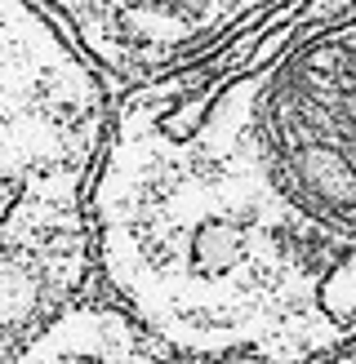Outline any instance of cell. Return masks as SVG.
Listing matches in <instances>:
<instances>
[{
	"instance_id": "1",
	"label": "cell",
	"mask_w": 356,
	"mask_h": 364,
	"mask_svg": "<svg viewBox=\"0 0 356 364\" xmlns=\"http://www.w3.org/2000/svg\"><path fill=\"white\" fill-rule=\"evenodd\" d=\"M94 284L196 360L320 364L356 342V0H285L112 94Z\"/></svg>"
},
{
	"instance_id": "2",
	"label": "cell",
	"mask_w": 356,
	"mask_h": 364,
	"mask_svg": "<svg viewBox=\"0 0 356 364\" xmlns=\"http://www.w3.org/2000/svg\"><path fill=\"white\" fill-rule=\"evenodd\" d=\"M112 85L36 0H0V355L94 289Z\"/></svg>"
},
{
	"instance_id": "3",
	"label": "cell",
	"mask_w": 356,
	"mask_h": 364,
	"mask_svg": "<svg viewBox=\"0 0 356 364\" xmlns=\"http://www.w3.org/2000/svg\"><path fill=\"white\" fill-rule=\"evenodd\" d=\"M116 89L201 58L285 0H36Z\"/></svg>"
},
{
	"instance_id": "4",
	"label": "cell",
	"mask_w": 356,
	"mask_h": 364,
	"mask_svg": "<svg viewBox=\"0 0 356 364\" xmlns=\"http://www.w3.org/2000/svg\"><path fill=\"white\" fill-rule=\"evenodd\" d=\"M0 364H263V360H196L174 351L116 306L94 284L85 298L63 306L31 338L0 355Z\"/></svg>"
},
{
	"instance_id": "5",
	"label": "cell",
	"mask_w": 356,
	"mask_h": 364,
	"mask_svg": "<svg viewBox=\"0 0 356 364\" xmlns=\"http://www.w3.org/2000/svg\"><path fill=\"white\" fill-rule=\"evenodd\" d=\"M320 364H356V342L352 347H343L338 355H330V360H320Z\"/></svg>"
}]
</instances>
